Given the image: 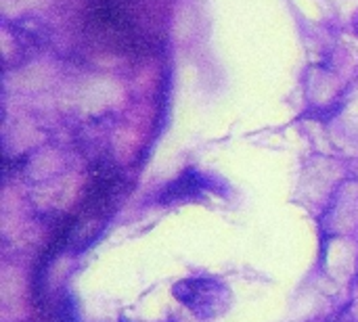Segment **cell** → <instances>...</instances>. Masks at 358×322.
<instances>
[{
  "instance_id": "cell-1",
  "label": "cell",
  "mask_w": 358,
  "mask_h": 322,
  "mask_svg": "<svg viewBox=\"0 0 358 322\" xmlns=\"http://www.w3.org/2000/svg\"><path fill=\"white\" fill-rule=\"evenodd\" d=\"M174 300L201 321L224 316L233 306V291L214 277H187L174 283Z\"/></svg>"
},
{
  "instance_id": "cell-2",
  "label": "cell",
  "mask_w": 358,
  "mask_h": 322,
  "mask_svg": "<svg viewBox=\"0 0 358 322\" xmlns=\"http://www.w3.org/2000/svg\"><path fill=\"white\" fill-rule=\"evenodd\" d=\"M86 17L90 29L109 44L134 48L138 42V23L134 0H88Z\"/></svg>"
},
{
  "instance_id": "cell-3",
  "label": "cell",
  "mask_w": 358,
  "mask_h": 322,
  "mask_svg": "<svg viewBox=\"0 0 358 322\" xmlns=\"http://www.w3.org/2000/svg\"><path fill=\"white\" fill-rule=\"evenodd\" d=\"M222 189H227V184L220 178L206 174L197 168H185L176 178H172L157 191L155 203L162 207H172L180 203H199L206 201L208 197L220 195Z\"/></svg>"
},
{
  "instance_id": "cell-4",
  "label": "cell",
  "mask_w": 358,
  "mask_h": 322,
  "mask_svg": "<svg viewBox=\"0 0 358 322\" xmlns=\"http://www.w3.org/2000/svg\"><path fill=\"white\" fill-rule=\"evenodd\" d=\"M13 42L17 46V52L21 57L38 52L44 42H46V25L36 19V17H21L13 23V27H8Z\"/></svg>"
},
{
  "instance_id": "cell-5",
  "label": "cell",
  "mask_w": 358,
  "mask_h": 322,
  "mask_svg": "<svg viewBox=\"0 0 358 322\" xmlns=\"http://www.w3.org/2000/svg\"><path fill=\"white\" fill-rule=\"evenodd\" d=\"M48 321L50 322H76L78 321V308L73 298L67 291H61L59 295H52L48 300Z\"/></svg>"
},
{
  "instance_id": "cell-6",
  "label": "cell",
  "mask_w": 358,
  "mask_h": 322,
  "mask_svg": "<svg viewBox=\"0 0 358 322\" xmlns=\"http://www.w3.org/2000/svg\"><path fill=\"white\" fill-rule=\"evenodd\" d=\"M350 27H352V34L358 38V10L352 15V19H350Z\"/></svg>"
}]
</instances>
